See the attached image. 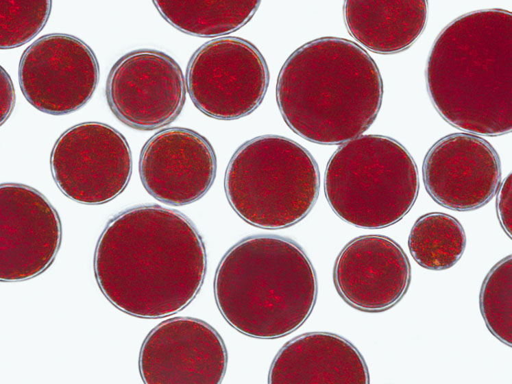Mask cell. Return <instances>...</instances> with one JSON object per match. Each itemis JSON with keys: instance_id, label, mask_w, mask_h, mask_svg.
<instances>
[{"instance_id": "1", "label": "cell", "mask_w": 512, "mask_h": 384, "mask_svg": "<svg viewBox=\"0 0 512 384\" xmlns=\"http://www.w3.org/2000/svg\"><path fill=\"white\" fill-rule=\"evenodd\" d=\"M207 255L192 221L156 204L113 217L94 256L97 280L110 278V300L130 315L156 319L186 307L203 285Z\"/></svg>"}, {"instance_id": "2", "label": "cell", "mask_w": 512, "mask_h": 384, "mask_svg": "<svg viewBox=\"0 0 512 384\" xmlns=\"http://www.w3.org/2000/svg\"><path fill=\"white\" fill-rule=\"evenodd\" d=\"M512 15L502 9L463 14L438 35L425 76L431 102L450 125L497 136L512 130Z\"/></svg>"}, {"instance_id": "3", "label": "cell", "mask_w": 512, "mask_h": 384, "mask_svg": "<svg viewBox=\"0 0 512 384\" xmlns=\"http://www.w3.org/2000/svg\"><path fill=\"white\" fill-rule=\"evenodd\" d=\"M276 96L289 128L310 142L339 145L376 120L383 82L369 54L354 42L322 37L295 50L278 76Z\"/></svg>"}, {"instance_id": "4", "label": "cell", "mask_w": 512, "mask_h": 384, "mask_svg": "<svg viewBox=\"0 0 512 384\" xmlns=\"http://www.w3.org/2000/svg\"><path fill=\"white\" fill-rule=\"evenodd\" d=\"M315 269L293 240L273 235L245 238L221 260L214 294L225 320L239 333L276 339L300 328L317 298Z\"/></svg>"}, {"instance_id": "5", "label": "cell", "mask_w": 512, "mask_h": 384, "mask_svg": "<svg viewBox=\"0 0 512 384\" xmlns=\"http://www.w3.org/2000/svg\"><path fill=\"white\" fill-rule=\"evenodd\" d=\"M324 189L333 212L354 226L383 228L402 219L417 198L419 178L409 151L395 139L361 135L329 159Z\"/></svg>"}, {"instance_id": "6", "label": "cell", "mask_w": 512, "mask_h": 384, "mask_svg": "<svg viewBox=\"0 0 512 384\" xmlns=\"http://www.w3.org/2000/svg\"><path fill=\"white\" fill-rule=\"evenodd\" d=\"M224 189L235 213L264 229L292 226L314 207L320 175L314 157L284 136L268 134L241 145L227 167Z\"/></svg>"}, {"instance_id": "7", "label": "cell", "mask_w": 512, "mask_h": 384, "mask_svg": "<svg viewBox=\"0 0 512 384\" xmlns=\"http://www.w3.org/2000/svg\"><path fill=\"white\" fill-rule=\"evenodd\" d=\"M185 80L198 110L228 121L247 116L260 105L269 72L255 45L242 38L225 36L205 43L193 53Z\"/></svg>"}, {"instance_id": "8", "label": "cell", "mask_w": 512, "mask_h": 384, "mask_svg": "<svg viewBox=\"0 0 512 384\" xmlns=\"http://www.w3.org/2000/svg\"><path fill=\"white\" fill-rule=\"evenodd\" d=\"M53 178L68 198L84 204L107 203L127 186L132 153L124 136L96 121L78 123L64 131L50 156Z\"/></svg>"}, {"instance_id": "9", "label": "cell", "mask_w": 512, "mask_h": 384, "mask_svg": "<svg viewBox=\"0 0 512 384\" xmlns=\"http://www.w3.org/2000/svg\"><path fill=\"white\" fill-rule=\"evenodd\" d=\"M19 82L27 101L37 110L63 115L84 106L99 79L95 53L84 41L68 34L51 33L23 52Z\"/></svg>"}, {"instance_id": "10", "label": "cell", "mask_w": 512, "mask_h": 384, "mask_svg": "<svg viewBox=\"0 0 512 384\" xmlns=\"http://www.w3.org/2000/svg\"><path fill=\"white\" fill-rule=\"evenodd\" d=\"M186 80L169 55L151 49L131 51L112 67L106 97L114 115L126 125L153 130L172 123L186 100Z\"/></svg>"}, {"instance_id": "11", "label": "cell", "mask_w": 512, "mask_h": 384, "mask_svg": "<svg viewBox=\"0 0 512 384\" xmlns=\"http://www.w3.org/2000/svg\"><path fill=\"white\" fill-rule=\"evenodd\" d=\"M500 157L478 135L450 134L435 143L422 164L427 193L440 206L471 211L489 203L501 183Z\"/></svg>"}, {"instance_id": "12", "label": "cell", "mask_w": 512, "mask_h": 384, "mask_svg": "<svg viewBox=\"0 0 512 384\" xmlns=\"http://www.w3.org/2000/svg\"><path fill=\"white\" fill-rule=\"evenodd\" d=\"M228 354L218 332L199 319H167L148 334L142 345L139 371L145 383H221Z\"/></svg>"}, {"instance_id": "13", "label": "cell", "mask_w": 512, "mask_h": 384, "mask_svg": "<svg viewBox=\"0 0 512 384\" xmlns=\"http://www.w3.org/2000/svg\"><path fill=\"white\" fill-rule=\"evenodd\" d=\"M0 215L1 275L22 279L46 269L62 239L60 217L46 197L23 184L3 183Z\"/></svg>"}, {"instance_id": "14", "label": "cell", "mask_w": 512, "mask_h": 384, "mask_svg": "<svg viewBox=\"0 0 512 384\" xmlns=\"http://www.w3.org/2000/svg\"><path fill=\"white\" fill-rule=\"evenodd\" d=\"M138 169L149 195L169 205L183 206L208 191L215 178L217 159L202 134L188 128H169L145 143Z\"/></svg>"}, {"instance_id": "15", "label": "cell", "mask_w": 512, "mask_h": 384, "mask_svg": "<svg viewBox=\"0 0 512 384\" xmlns=\"http://www.w3.org/2000/svg\"><path fill=\"white\" fill-rule=\"evenodd\" d=\"M411 278L409 258L392 239L362 235L350 241L337 257L333 280L341 297L369 313L387 310L406 293Z\"/></svg>"}, {"instance_id": "16", "label": "cell", "mask_w": 512, "mask_h": 384, "mask_svg": "<svg viewBox=\"0 0 512 384\" xmlns=\"http://www.w3.org/2000/svg\"><path fill=\"white\" fill-rule=\"evenodd\" d=\"M268 383L368 384L369 375L362 355L348 340L331 333L311 332L280 349Z\"/></svg>"}, {"instance_id": "17", "label": "cell", "mask_w": 512, "mask_h": 384, "mask_svg": "<svg viewBox=\"0 0 512 384\" xmlns=\"http://www.w3.org/2000/svg\"><path fill=\"white\" fill-rule=\"evenodd\" d=\"M343 19L361 45L380 54L409 48L425 29L426 1H345Z\"/></svg>"}, {"instance_id": "18", "label": "cell", "mask_w": 512, "mask_h": 384, "mask_svg": "<svg viewBox=\"0 0 512 384\" xmlns=\"http://www.w3.org/2000/svg\"><path fill=\"white\" fill-rule=\"evenodd\" d=\"M260 1H154L162 17L191 36L213 38L241 29L254 16Z\"/></svg>"}, {"instance_id": "19", "label": "cell", "mask_w": 512, "mask_h": 384, "mask_svg": "<svg viewBox=\"0 0 512 384\" xmlns=\"http://www.w3.org/2000/svg\"><path fill=\"white\" fill-rule=\"evenodd\" d=\"M465 245V233L459 221L440 212L420 216L408 239L413 259L430 270H444L454 266L462 256Z\"/></svg>"}, {"instance_id": "20", "label": "cell", "mask_w": 512, "mask_h": 384, "mask_svg": "<svg viewBox=\"0 0 512 384\" xmlns=\"http://www.w3.org/2000/svg\"><path fill=\"white\" fill-rule=\"evenodd\" d=\"M512 259L509 255L489 270L481 285L480 310L490 333L511 347Z\"/></svg>"}, {"instance_id": "21", "label": "cell", "mask_w": 512, "mask_h": 384, "mask_svg": "<svg viewBox=\"0 0 512 384\" xmlns=\"http://www.w3.org/2000/svg\"><path fill=\"white\" fill-rule=\"evenodd\" d=\"M49 0H0L1 49L21 46L34 38L49 17Z\"/></svg>"}, {"instance_id": "22", "label": "cell", "mask_w": 512, "mask_h": 384, "mask_svg": "<svg viewBox=\"0 0 512 384\" xmlns=\"http://www.w3.org/2000/svg\"><path fill=\"white\" fill-rule=\"evenodd\" d=\"M511 173H509L501 182L497 191L496 202L497 216L504 232L511 238L512 218H511V198L512 180Z\"/></svg>"}, {"instance_id": "23", "label": "cell", "mask_w": 512, "mask_h": 384, "mask_svg": "<svg viewBox=\"0 0 512 384\" xmlns=\"http://www.w3.org/2000/svg\"><path fill=\"white\" fill-rule=\"evenodd\" d=\"M1 123L7 121L15 104V91L8 72L1 67Z\"/></svg>"}]
</instances>
